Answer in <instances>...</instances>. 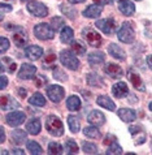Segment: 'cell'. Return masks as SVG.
<instances>
[{
	"instance_id": "6da1fadb",
	"label": "cell",
	"mask_w": 152,
	"mask_h": 155,
	"mask_svg": "<svg viewBox=\"0 0 152 155\" xmlns=\"http://www.w3.org/2000/svg\"><path fill=\"white\" fill-rule=\"evenodd\" d=\"M46 129L55 137H61L64 134V124L61 119H59L56 115H50L46 120Z\"/></svg>"
},
{
	"instance_id": "7a4b0ae2",
	"label": "cell",
	"mask_w": 152,
	"mask_h": 155,
	"mask_svg": "<svg viewBox=\"0 0 152 155\" xmlns=\"http://www.w3.org/2000/svg\"><path fill=\"white\" fill-rule=\"evenodd\" d=\"M60 61L64 67H66L68 69L72 71H77L79 68V60L77 59L76 54L73 51L69 50H63L61 54H60Z\"/></svg>"
},
{
	"instance_id": "3957f363",
	"label": "cell",
	"mask_w": 152,
	"mask_h": 155,
	"mask_svg": "<svg viewBox=\"0 0 152 155\" xmlns=\"http://www.w3.org/2000/svg\"><path fill=\"white\" fill-rule=\"evenodd\" d=\"M117 37H118V39L124 43H128V45L133 43L134 38H135V31H134V28L131 26V24L126 21V22H124L121 25L120 30L117 31Z\"/></svg>"
},
{
	"instance_id": "277c9868",
	"label": "cell",
	"mask_w": 152,
	"mask_h": 155,
	"mask_svg": "<svg viewBox=\"0 0 152 155\" xmlns=\"http://www.w3.org/2000/svg\"><path fill=\"white\" fill-rule=\"evenodd\" d=\"M34 34L38 39L40 41H50L53 39L55 37V30L52 29V26H50L48 24H38L35 28H34Z\"/></svg>"
},
{
	"instance_id": "5b68a950",
	"label": "cell",
	"mask_w": 152,
	"mask_h": 155,
	"mask_svg": "<svg viewBox=\"0 0 152 155\" xmlns=\"http://www.w3.org/2000/svg\"><path fill=\"white\" fill-rule=\"evenodd\" d=\"M12 41L15 42V45L20 48L22 47H26L29 43V35H27V31L24 29V28H20V26H16L12 29Z\"/></svg>"
},
{
	"instance_id": "8992f818",
	"label": "cell",
	"mask_w": 152,
	"mask_h": 155,
	"mask_svg": "<svg viewBox=\"0 0 152 155\" xmlns=\"http://www.w3.org/2000/svg\"><path fill=\"white\" fill-rule=\"evenodd\" d=\"M82 37H83V39L87 42L91 47H100L103 43L102 35L91 28H86L83 31H82Z\"/></svg>"
},
{
	"instance_id": "52a82bcc",
	"label": "cell",
	"mask_w": 152,
	"mask_h": 155,
	"mask_svg": "<svg viewBox=\"0 0 152 155\" xmlns=\"http://www.w3.org/2000/svg\"><path fill=\"white\" fill-rule=\"evenodd\" d=\"M27 11L30 15L35 16V17H46L48 15V8H47L43 3H39V2H30L27 3Z\"/></svg>"
},
{
	"instance_id": "ba28073f",
	"label": "cell",
	"mask_w": 152,
	"mask_h": 155,
	"mask_svg": "<svg viewBox=\"0 0 152 155\" xmlns=\"http://www.w3.org/2000/svg\"><path fill=\"white\" fill-rule=\"evenodd\" d=\"M47 95L51 99V102L53 103H59L61 102V99L65 97V90L64 87L59 85H51L47 87Z\"/></svg>"
},
{
	"instance_id": "9c48e42d",
	"label": "cell",
	"mask_w": 152,
	"mask_h": 155,
	"mask_svg": "<svg viewBox=\"0 0 152 155\" xmlns=\"http://www.w3.org/2000/svg\"><path fill=\"white\" fill-rule=\"evenodd\" d=\"M95 25H96V28L100 29L104 34H107V35H111V34H113L116 31V24L112 18L98 20L96 22H95Z\"/></svg>"
},
{
	"instance_id": "30bf717a",
	"label": "cell",
	"mask_w": 152,
	"mask_h": 155,
	"mask_svg": "<svg viewBox=\"0 0 152 155\" xmlns=\"http://www.w3.org/2000/svg\"><path fill=\"white\" fill-rule=\"evenodd\" d=\"M35 73H37V68L34 67L33 64L25 63L20 68L18 78H21V80H31V78L35 77Z\"/></svg>"
},
{
	"instance_id": "8fae6325",
	"label": "cell",
	"mask_w": 152,
	"mask_h": 155,
	"mask_svg": "<svg viewBox=\"0 0 152 155\" xmlns=\"http://www.w3.org/2000/svg\"><path fill=\"white\" fill-rule=\"evenodd\" d=\"M25 119H26V115L24 112H21V111H15V112H11V114L7 115L8 125L13 127V128L21 125V124L25 121Z\"/></svg>"
},
{
	"instance_id": "7c38bea8",
	"label": "cell",
	"mask_w": 152,
	"mask_h": 155,
	"mask_svg": "<svg viewBox=\"0 0 152 155\" xmlns=\"http://www.w3.org/2000/svg\"><path fill=\"white\" fill-rule=\"evenodd\" d=\"M0 104H2V110H4V111L16 110L20 107L18 102H17L15 98H12L11 95H7V94H3L2 95V98H0Z\"/></svg>"
},
{
	"instance_id": "4fadbf2b",
	"label": "cell",
	"mask_w": 152,
	"mask_h": 155,
	"mask_svg": "<svg viewBox=\"0 0 152 155\" xmlns=\"http://www.w3.org/2000/svg\"><path fill=\"white\" fill-rule=\"evenodd\" d=\"M87 121L91 124V125H95V127H100L105 123V116H104L103 112L98 110H92L91 112L87 115Z\"/></svg>"
},
{
	"instance_id": "5bb4252c",
	"label": "cell",
	"mask_w": 152,
	"mask_h": 155,
	"mask_svg": "<svg viewBox=\"0 0 152 155\" xmlns=\"http://www.w3.org/2000/svg\"><path fill=\"white\" fill-rule=\"evenodd\" d=\"M104 72H105L109 77H112V78H121V77L124 76L122 68H121L120 65H117V64H115V63L105 64V67H104Z\"/></svg>"
},
{
	"instance_id": "9a60e30c",
	"label": "cell",
	"mask_w": 152,
	"mask_h": 155,
	"mask_svg": "<svg viewBox=\"0 0 152 155\" xmlns=\"http://www.w3.org/2000/svg\"><path fill=\"white\" fill-rule=\"evenodd\" d=\"M129 130H130V133L133 134L134 143H135V145H142V143H144V141H146V133H144V130L142 129L141 125L130 127Z\"/></svg>"
},
{
	"instance_id": "2e32d148",
	"label": "cell",
	"mask_w": 152,
	"mask_h": 155,
	"mask_svg": "<svg viewBox=\"0 0 152 155\" xmlns=\"http://www.w3.org/2000/svg\"><path fill=\"white\" fill-rule=\"evenodd\" d=\"M128 78H129L130 82L133 84L134 89L139 90V91H144V90H146V87H144V84H143L142 78H141L139 74H138V73H137L135 71L129 69V72H128Z\"/></svg>"
},
{
	"instance_id": "e0dca14e",
	"label": "cell",
	"mask_w": 152,
	"mask_h": 155,
	"mask_svg": "<svg viewBox=\"0 0 152 155\" xmlns=\"http://www.w3.org/2000/svg\"><path fill=\"white\" fill-rule=\"evenodd\" d=\"M102 11H103V7L100 4H91V5H89L82 12V15L87 17V18H98L102 15Z\"/></svg>"
},
{
	"instance_id": "ac0fdd59",
	"label": "cell",
	"mask_w": 152,
	"mask_h": 155,
	"mask_svg": "<svg viewBox=\"0 0 152 155\" xmlns=\"http://www.w3.org/2000/svg\"><path fill=\"white\" fill-rule=\"evenodd\" d=\"M43 55V48L39 46H29L25 50V56L29 60H38Z\"/></svg>"
},
{
	"instance_id": "d6986e66",
	"label": "cell",
	"mask_w": 152,
	"mask_h": 155,
	"mask_svg": "<svg viewBox=\"0 0 152 155\" xmlns=\"http://www.w3.org/2000/svg\"><path fill=\"white\" fill-rule=\"evenodd\" d=\"M112 94H113V97L116 98H125L129 94V87L128 85L125 82H117L113 85V87H112Z\"/></svg>"
},
{
	"instance_id": "ffe728a7",
	"label": "cell",
	"mask_w": 152,
	"mask_h": 155,
	"mask_svg": "<svg viewBox=\"0 0 152 155\" xmlns=\"http://www.w3.org/2000/svg\"><path fill=\"white\" fill-rule=\"evenodd\" d=\"M117 115H118V117L125 123H131V121H134V120L137 119L135 111L130 110V108H121V110H118Z\"/></svg>"
},
{
	"instance_id": "44dd1931",
	"label": "cell",
	"mask_w": 152,
	"mask_h": 155,
	"mask_svg": "<svg viewBox=\"0 0 152 155\" xmlns=\"http://www.w3.org/2000/svg\"><path fill=\"white\" fill-rule=\"evenodd\" d=\"M118 9L121 11V13L124 16H133L134 12H135V5L129 2V0H122V2H120L118 4Z\"/></svg>"
},
{
	"instance_id": "7402d4cb",
	"label": "cell",
	"mask_w": 152,
	"mask_h": 155,
	"mask_svg": "<svg viewBox=\"0 0 152 155\" xmlns=\"http://www.w3.org/2000/svg\"><path fill=\"white\" fill-rule=\"evenodd\" d=\"M96 103H98V104L100 106V107H103V108H105V110H108V111H115V110H116L115 102L112 101L109 97H107V95H100V97H98Z\"/></svg>"
},
{
	"instance_id": "603a6c76",
	"label": "cell",
	"mask_w": 152,
	"mask_h": 155,
	"mask_svg": "<svg viewBox=\"0 0 152 155\" xmlns=\"http://www.w3.org/2000/svg\"><path fill=\"white\" fill-rule=\"evenodd\" d=\"M40 129H42V123L38 117L31 119L30 121H27V124H26V130H27L30 134H34V136L38 134V133L40 132Z\"/></svg>"
},
{
	"instance_id": "cb8c5ba5",
	"label": "cell",
	"mask_w": 152,
	"mask_h": 155,
	"mask_svg": "<svg viewBox=\"0 0 152 155\" xmlns=\"http://www.w3.org/2000/svg\"><path fill=\"white\" fill-rule=\"evenodd\" d=\"M108 52H109L111 56H113L117 60H124L125 59L124 50L121 48L118 45H116V43H111V45L108 46Z\"/></svg>"
},
{
	"instance_id": "d4e9b609",
	"label": "cell",
	"mask_w": 152,
	"mask_h": 155,
	"mask_svg": "<svg viewBox=\"0 0 152 155\" xmlns=\"http://www.w3.org/2000/svg\"><path fill=\"white\" fill-rule=\"evenodd\" d=\"M87 84L90 86H94V87H103L104 86V81L98 73H89L87 74Z\"/></svg>"
},
{
	"instance_id": "484cf974",
	"label": "cell",
	"mask_w": 152,
	"mask_h": 155,
	"mask_svg": "<svg viewBox=\"0 0 152 155\" xmlns=\"http://www.w3.org/2000/svg\"><path fill=\"white\" fill-rule=\"evenodd\" d=\"M68 125L69 129H70L72 133H78L81 129V120L79 117H77L76 115H70L68 117Z\"/></svg>"
},
{
	"instance_id": "4316f807",
	"label": "cell",
	"mask_w": 152,
	"mask_h": 155,
	"mask_svg": "<svg viewBox=\"0 0 152 155\" xmlns=\"http://www.w3.org/2000/svg\"><path fill=\"white\" fill-rule=\"evenodd\" d=\"M104 59H105V55L103 52H91L89 55V63L90 65H100V64L104 61Z\"/></svg>"
},
{
	"instance_id": "83f0119b",
	"label": "cell",
	"mask_w": 152,
	"mask_h": 155,
	"mask_svg": "<svg viewBox=\"0 0 152 155\" xmlns=\"http://www.w3.org/2000/svg\"><path fill=\"white\" fill-rule=\"evenodd\" d=\"M73 37H74V30L69 26H65L61 30V34H60V39L63 43H70Z\"/></svg>"
},
{
	"instance_id": "f1b7e54d",
	"label": "cell",
	"mask_w": 152,
	"mask_h": 155,
	"mask_svg": "<svg viewBox=\"0 0 152 155\" xmlns=\"http://www.w3.org/2000/svg\"><path fill=\"white\" fill-rule=\"evenodd\" d=\"M83 134L89 138H92V140H99L102 137V133L99 132V129L95 127V125H91V127H86L83 129Z\"/></svg>"
},
{
	"instance_id": "f546056e",
	"label": "cell",
	"mask_w": 152,
	"mask_h": 155,
	"mask_svg": "<svg viewBox=\"0 0 152 155\" xmlns=\"http://www.w3.org/2000/svg\"><path fill=\"white\" fill-rule=\"evenodd\" d=\"M66 107L69 111H78L81 108V99L77 95H72L66 99Z\"/></svg>"
},
{
	"instance_id": "4dcf8cb0",
	"label": "cell",
	"mask_w": 152,
	"mask_h": 155,
	"mask_svg": "<svg viewBox=\"0 0 152 155\" xmlns=\"http://www.w3.org/2000/svg\"><path fill=\"white\" fill-rule=\"evenodd\" d=\"M70 50L76 55H81V56H83L86 54V46L83 45L82 41H73L72 45H70Z\"/></svg>"
},
{
	"instance_id": "1f68e13d",
	"label": "cell",
	"mask_w": 152,
	"mask_h": 155,
	"mask_svg": "<svg viewBox=\"0 0 152 155\" xmlns=\"http://www.w3.org/2000/svg\"><path fill=\"white\" fill-rule=\"evenodd\" d=\"M0 65H2V73H4L5 71H8V72H15L16 71V63L9 58H2Z\"/></svg>"
},
{
	"instance_id": "d6a6232c",
	"label": "cell",
	"mask_w": 152,
	"mask_h": 155,
	"mask_svg": "<svg viewBox=\"0 0 152 155\" xmlns=\"http://www.w3.org/2000/svg\"><path fill=\"white\" fill-rule=\"evenodd\" d=\"M12 140L13 142H15L16 145H21L24 143V142L26 141V133L24 130H21V129H16V130L12 132Z\"/></svg>"
},
{
	"instance_id": "836d02e7",
	"label": "cell",
	"mask_w": 152,
	"mask_h": 155,
	"mask_svg": "<svg viewBox=\"0 0 152 155\" xmlns=\"http://www.w3.org/2000/svg\"><path fill=\"white\" fill-rule=\"evenodd\" d=\"M26 149L30 154H34V155H39V154H43V149L42 146L38 143L35 141H27L26 143Z\"/></svg>"
},
{
	"instance_id": "e575fe53",
	"label": "cell",
	"mask_w": 152,
	"mask_h": 155,
	"mask_svg": "<svg viewBox=\"0 0 152 155\" xmlns=\"http://www.w3.org/2000/svg\"><path fill=\"white\" fill-rule=\"evenodd\" d=\"M29 103L33 106H37V107H43V106H46V99L40 93H35L29 99Z\"/></svg>"
},
{
	"instance_id": "d590c367",
	"label": "cell",
	"mask_w": 152,
	"mask_h": 155,
	"mask_svg": "<svg viewBox=\"0 0 152 155\" xmlns=\"http://www.w3.org/2000/svg\"><path fill=\"white\" fill-rule=\"evenodd\" d=\"M64 153V147L57 142H50L48 145V154L52 155H60Z\"/></svg>"
},
{
	"instance_id": "8d00e7d4",
	"label": "cell",
	"mask_w": 152,
	"mask_h": 155,
	"mask_svg": "<svg viewBox=\"0 0 152 155\" xmlns=\"http://www.w3.org/2000/svg\"><path fill=\"white\" fill-rule=\"evenodd\" d=\"M56 61V55L52 52V51H50L48 54H47V56L44 58V60H43V68H46V69H48V68H51L52 65L55 64Z\"/></svg>"
},
{
	"instance_id": "74e56055",
	"label": "cell",
	"mask_w": 152,
	"mask_h": 155,
	"mask_svg": "<svg viewBox=\"0 0 152 155\" xmlns=\"http://www.w3.org/2000/svg\"><path fill=\"white\" fill-rule=\"evenodd\" d=\"M60 9H61L63 13L65 16H68L69 18H76L77 17V11L74 8H70L68 4H61V5H60Z\"/></svg>"
},
{
	"instance_id": "f35d334b",
	"label": "cell",
	"mask_w": 152,
	"mask_h": 155,
	"mask_svg": "<svg viewBox=\"0 0 152 155\" xmlns=\"http://www.w3.org/2000/svg\"><path fill=\"white\" fill-rule=\"evenodd\" d=\"M82 150L87 154H98V147H96V145L92 143V142L83 141L82 142Z\"/></svg>"
},
{
	"instance_id": "ab89813d",
	"label": "cell",
	"mask_w": 152,
	"mask_h": 155,
	"mask_svg": "<svg viewBox=\"0 0 152 155\" xmlns=\"http://www.w3.org/2000/svg\"><path fill=\"white\" fill-rule=\"evenodd\" d=\"M51 26L55 31H59V30H61V28H65V21L61 17H53L51 20Z\"/></svg>"
},
{
	"instance_id": "60d3db41",
	"label": "cell",
	"mask_w": 152,
	"mask_h": 155,
	"mask_svg": "<svg viewBox=\"0 0 152 155\" xmlns=\"http://www.w3.org/2000/svg\"><path fill=\"white\" fill-rule=\"evenodd\" d=\"M65 149H66V154H77L79 151V147H78V145L76 143V141L73 140H68L66 143H65Z\"/></svg>"
},
{
	"instance_id": "b9f144b4",
	"label": "cell",
	"mask_w": 152,
	"mask_h": 155,
	"mask_svg": "<svg viewBox=\"0 0 152 155\" xmlns=\"http://www.w3.org/2000/svg\"><path fill=\"white\" fill-rule=\"evenodd\" d=\"M107 154L108 155H112V154L113 155L115 154L121 155V154H124V151H122V149H121V146L115 141V142H112V143L109 145V147H108V150H107Z\"/></svg>"
},
{
	"instance_id": "7bdbcfd3",
	"label": "cell",
	"mask_w": 152,
	"mask_h": 155,
	"mask_svg": "<svg viewBox=\"0 0 152 155\" xmlns=\"http://www.w3.org/2000/svg\"><path fill=\"white\" fill-rule=\"evenodd\" d=\"M53 77L56 80H59V81H66L68 80L66 73H65L64 71H61L60 68H55L53 69Z\"/></svg>"
},
{
	"instance_id": "ee69618b",
	"label": "cell",
	"mask_w": 152,
	"mask_h": 155,
	"mask_svg": "<svg viewBox=\"0 0 152 155\" xmlns=\"http://www.w3.org/2000/svg\"><path fill=\"white\" fill-rule=\"evenodd\" d=\"M0 43H2L0 51H2V52H5V51L9 48V39L5 38V37H2V38H0Z\"/></svg>"
},
{
	"instance_id": "f6af8a7d",
	"label": "cell",
	"mask_w": 152,
	"mask_h": 155,
	"mask_svg": "<svg viewBox=\"0 0 152 155\" xmlns=\"http://www.w3.org/2000/svg\"><path fill=\"white\" fill-rule=\"evenodd\" d=\"M44 84H47V78L44 76H38L35 78V86L37 87H42V86H44Z\"/></svg>"
},
{
	"instance_id": "bcb514c9",
	"label": "cell",
	"mask_w": 152,
	"mask_h": 155,
	"mask_svg": "<svg viewBox=\"0 0 152 155\" xmlns=\"http://www.w3.org/2000/svg\"><path fill=\"white\" fill-rule=\"evenodd\" d=\"M0 8H2V20H3L4 13H5V12H11L12 11V5H9V4H5V3H2Z\"/></svg>"
},
{
	"instance_id": "7dc6e473",
	"label": "cell",
	"mask_w": 152,
	"mask_h": 155,
	"mask_svg": "<svg viewBox=\"0 0 152 155\" xmlns=\"http://www.w3.org/2000/svg\"><path fill=\"white\" fill-rule=\"evenodd\" d=\"M115 141H117V140H116V137L113 134H108L107 138L104 140V143H105V145H111L112 142H115Z\"/></svg>"
},
{
	"instance_id": "c3c4849f",
	"label": "cell",
	"mask_w": 152,
	"mask_h": 155,
	"mask_svg": "<svg viewBox=\"0 0 152 155\" xmlns=\"http://www.w3.org/2000/svg\"><path fill=\"white\" fill-rule=\"evenodd\" d=\"M0 81H2V85H0V87H2V90H4L7 87V85H8V78L4 74H2V77H0Z\"/></svg>"
},
{
	"instance_id": "681fc988",
	"label": "cell",
	"mask_w": 152,
	"mask_h": 155,
	"mask_svg": "<svg viewBox=\"0 0 152 155\" xmlns=\"http://www.w3.org/2000/svg\"><path fill=\"white\" fill-rule=\"evenodd\" d=\"M96 3H99L100 5H107V4L113 3V0H96Z\"/></svg>"
},
{
	"instance_id": "f907efd6",
	"label": "cell",
	"mask_w": 152,
	"mask_h": 155,
	"mask_svg": "<svg viewBox=\"0 0 152 155\" xmlns=\"http://www.w3.org/2000/svg\"><path fill=\"white\" fill-rule=\"evenodd\" d=\"M0 132H2V137H0V142H2V143H3V142L5 141V132H4V128H3V127L0 128Z\"/></svg>"
},
{
	"instance_id": "816d5d0a",
	"label": "cell",
	"mask_w": 152,
	"mask_h": 155,
	"mask_svg": "<svg viewBox=\"0 0 152 155\" xmlns=\"http://www.w3.org/2000/svg\"><path fill=\"white\" fill-rule=\"evenodd\" d=\"M70 4H78V3H85L86 0H68Z\"/></svg>"
},
{
	"instance_id": "f5cc1de1",
	"label": "cell",
	"mask_w": 152,
	"mask_h": 155,
	"mask_svg": "<svg viewBox=\"0 0 152 155\" xmlns=\"http://www.w3.org/2000/svg\"><path fill=\"white\" fill-rule=\"evenodd\" d=\"M147 64H148V67L152 69V55H150V56L147 58Z\"/></svg>"
},
{
	"instance_id": "db71d44e",
	"label": "cell",
	"mask_w": 152,
	"mask_h": 155,
	"mask_svg": "<svg viewBox=\"0 0 152 155\" xmlns=\"http://www.w3.org/2000/svg\"><path fill=\"white\" fill-rule=\"evenodd\" d=\"M12 153L13 154H25V151H24V150H21V149H15Z\"/></svg>"
},
{
	"instance_id": "11a10c76",
	"label": "cell",
	"mask_w": 152,
	"mask_h": 155,
	"mask_svg": "<svg viewBox=\"0 0 152 155\" xmlns=\"http://www.w3.org/2000/svg\"><path fill=\"white\" fill-rule=\"evenodd\" d=\"M18 93H21V98H25V95H26L25 93H26V91H25L24 89H20V90H18Z\"/></svg>"
},
{
	"instance_id": "9f6ffc18",
	"label": "cell",
	"mask_w": 152,
	"mask_h": 155,
	"mask_svg": "<svg viewBox=\"0 0 152 155\" xmlns=\"http://www.w3.org/2000/svg\"><path fill=\"white\" fill-rule=\"evenodd\" d=\"M21 2H24V3H27V2H34V0H21Z\"/></svg>"
},
{
	"instance_id": "6f0895ef",
	"label": "cell",
	"mask_w": 152,
	"mask_h": 155,
	"mask_svg": "<svg viewBox=\"0 0 152 155\" xmlns=\"http://www.w3.org/2000/svg\"><path fill=\"white\" fill-rule=\"evenodd\" d=\"M148 108H150V110H151V111H152V102H151V103H150V106H148Z\"/></svg>"
},
{
	"instance_id": "680465c9",
	"label": "cell",
	"mask_w": 152,
	"mask_h": 155,
	"mask_svg": "<svg viewBox=\"0 0 152 155\" xmlns=\"http://www.w3.org/2000/svg\"><path fill=\"white\" fill-rule=\"evenodd\" d=\"M120 2H122V0H120Z\"/></svg>"
},
{
	"instance_id": "91938a15",
	"label": "cell",
	"mask_w": 152,
	"mask_h": 155,
	"mask_svg": "<svg viewBox=\"0 0 152 155\" xmlns=\"http://www.w3.org/2000/svg\"><path fill=\"white\" fill-rule=\"evenodd\" d=\"M139 2H141V0H139Z\"/></svg>"
}]
</instances>
